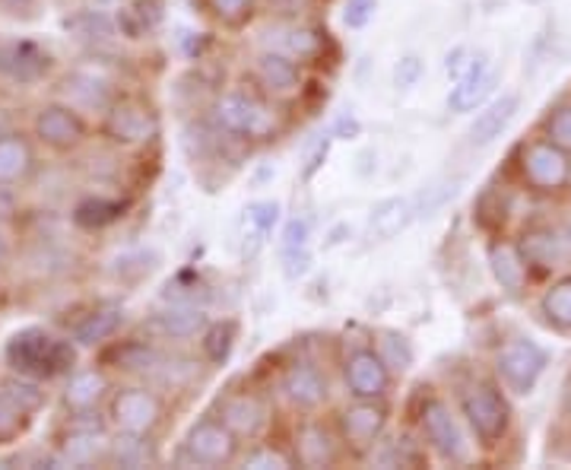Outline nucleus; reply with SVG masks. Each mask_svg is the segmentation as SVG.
Masks as SVG:
<instances>
[{
  "instance_id": "obj_17",
  "label": "nucleus",
  "mask_w": 571,
  "mask_h": 470,
  "mask_svg": "<svg viewBox=\"0 0 571 470\" xmlns=\"http://www.w3.org/2000/svg\"><path fill=\"white\" fill-rule=\"evenodd\" d=\"M35 138L52 150H74L86 140V121L70 106H45L35 114Z\"/></svg>"
},
{
  "instance_id": "obj_2",
  "label": "nucleus",
  "mask_w": 571,
  "mask_h": 470,
  "mask_svg": "<svg viewBox=\"0 0 571 470\" xmlns=\"http://www.w3.org/2000/svg\"><path fill=\"white\" fill-rule=\"evenodd\" d=\"M213 121L222 134L242 140H271L276 134V111L264 92L232 89L222 92L213 106Z\"/></svg>"
},
{
  "instance_id": "obj_43",
  "label": "nucleus",
  "mask_w": 571,
  "mask_h": 470,
  "mask_svg": "<svg viewBox=\"0 0 571 470\" xmlns=\"http://www.w3.org/2000/svg\"><path fill=\"white\" fill-rule=\"evenodd\" d=\"M378 0H347L343 3V23L350 29H365L375 17Z\"/></svg>"
},
{
  "instance_id": "obj_48",
  "label": "nucleus",
  "mask_w": 571,
  "mask_h": 470,
  "mask_svg": "<svg viewBox=\"0 0 571 470\" xmlns=\"http://www.w3.org/2000/svg\"><path fill=\"white\" fill-rule=\"evenodd\" d=\"M350 134H359V121H355V118H340L337 138H350Z\"/></svg>"
},
{
  "instance_id": "obj_49",
  "label": "nucleus",
  "mask_w": 571,
  "mask_h": 470,
  "mask_svg": "<svg viewBox=\"0 0 571 470\" xmlns=\"http://www.w3.org/2000/svg\"><path fill=\"white\" fill-rule=\"evenodd\" d=\"M3 254H7V242H3V236H0V261H3Z\"/></svg>"
},
{
  "instance_id": "obj_3",
  "label": "nucleus",
  "mask_w": 571,
  "mask_h": 470,
  "mask_svg": "<svg viewBox=\"0 0 571 470\" xmlns=\"http://www.w3.org/2000/svg\"><path fill=\"white\" fill-rule=\"evenodd\" d=\"M461 414L470 426V433L476 436V442L498 445L508 436L512 426V407L505 401V394L492 382H473L461 391Z\"/></svg>"
},
{
  "instance_id": "obj_28",
  "label": "nucleus",
  "mask_w": 571,
  "mask_h": 470,
  "mask_svg": "<svg viewBox=\"0 0 571 470\" xmlns=\"http://www.w3.org/2000/svg\"><path fill=\"white\" fill-rule=\"evenodd\" d=\"M124 325V311L118 305H109V308H96L83 318L80 325L74 328V340L83 343V347H96L102 340L114 337V331Z\"/></svg>"
},
{
  "instance_id": "obj_7",
  "label": "nucleus",
  "mask_w": 571,
  "mask_h": 470,
  "mask_svg": "<svg viewBox=\"0 0 571 470\" xmlns=\"http://www.w3.org/2000/svg\"><path fill=\"white\" fill-rule=\"evenodd\" d=\"M546 362H549V357H546V350L540 343H534L527 337H515V340H508L495 353V372H498L502 385L508 387L512 394L524 397L543 379Z\"/></svg>"
},
{
  "instance_id": "obj_47",
  "label": "nucleus",
  "mask_w": 571,
  "mask_h": 470,
  "mask_svg": "<svg viewBox=\"0 0 571 470\" xmlns=\"http://www.w3.org/2000/svg\"><path fill=\"white\" fill-rule=\"evenodd\" d=\"M35 3H39V0H0V7L10 10V13H29Z\"/></svg>"
},
{
  "instance_id": "obj_19",
  "label": "nucleus",
  "mask_w": 571,
  "mask_h": 470,
  "mask_svg": "<svg viewBox=\"0 0 571 470\" xmlns=\"http://www.w3.org/2000/svg\"><path fill=\"white\" fill-rule=\"evenodd\" d=\"M52 70V57L29 42H7L0 45V74L17 84H35Z\"/></svg>"
},
{
  "instance_id": "obj_21",
  "label": "nucleus",
  "mask_w": 571,
  "mask_h": 470,
  "mask_svg": "<svg viewBox=\"0 0 571 470\" xmlns=\"http://www.w3.org/2000/svg\"><path fill=\"white\" fill-rule=\"evenodd\" d=\"M490 271L508 296H517L527 283V261L515 242L505 239H495L490 245Z\"/></svg>"
},
{
  "instance_id": "obj_22",
  "label": "nucleus",
  "mask_w": 571,
  "mask_h": 470,
  "mask_svg": "<svg viewBox=\"0 0 571 470\" xmlns=\"http://www.w3.org/2000/svg\"><path fill=\"white\" fill-rule=\"evenodd\" d=\"M111 442H106L102 429L89 426V429H74L57 451V464H70V468H89L102 458H109Z\"/></svg>"
},
{
  "instance_id": "obj_11",
  "label": "nucleus",
  "mask_w": 571,
  "mask_h": 470,
  "mask_svg": "<svg viewBox=\"0 0 571 470\" xmlns=\"http://www.w3.org/2000/svg\"><path fill=\"white\" fill-rule=\"evenodd\" d=\"M343 382L359 401H384L391 387V365L381 360L375 347H355L343 360Z\"/></svg>"
},
{
  "instance_id": "obj_18",
  "label": "nucleus",
  "mask_w": 571,
  "mask_h": 470,
  "mask_svg": "<svg viewBox=\"0 0 571 470\" xmlns=\"http://www.w3.org/2000/svg\"><path fill=\"white\" fill-rule=\"evenodd\" d=\"M492 86H495V74H492L490 57L476 55L466 64V70H463L461 77H458V84L451 86V92H448V109L458 111V114L473 111L486 96H490Z\"/></svg>"
},
{
  "instance_id": "obj_9",
  "label": "nucleus",
  "mask_w": 571,
  "mask_h": 470,
  "mask_svg": "<svg viewBox=\"0 0 571 470\" xmlns=\"http://www.w3.org/2000/svg\"><path fill=\"white\" fill-rule=\"evenodd\" d=\"M111 423L121 429V433H134V436H150L165 416L163 397L156 391L143 385H131L114 391L109 404Z\"/></svg>"
},
{
  "instance_id": "obj_12",
  "label": "nucleus",
  "mask_w": 571,
  "mask_h": 470,
  "mask_svg": "<svg viewBox=\"0 0 571 470\" xmlns=\"http://www.w3.org/2000/svg\"><path fill=\"white\" fill-rule=\"evenodd\" d=\"M261 45H264L267 52L293 57V61H299V64H311V61H318V57L325 55L327 39L321 29L308 26V23H299V20H279V23L264 29Z\"/></svg>"
},
{
  "instance_id": "obj_6",
  "label": "nucleus",
  "mask_w": 571,
  "mask_h": 470,
  "mask_svg": "<svg viewBox=\"0 0 571 470\" xmlns=\"http://www.w3.org/2000/svg\"><path fill=\"white\" fill-rule=\"evenodd\" d=\"M239 445L242 439L219 416H200L197 423H190L182 455L194 468H226L239 458Z\"/></svg>"
},
{
  "instance_id": "obj_26",
  "label": "nucleus",
  "mask_w": 571,
  "mask_h": 470,
  "mask_svg": "<svg viewBox=\"0 0 571 470\" xmlns=\"http://www.w3.org/2000/svg\"><path fill=\"white\" fill-rule=\"evenodd\" d=\"M517 249H520L527 264H537V267H543V271H552V267H559V264L565 261V245H562V239H559L552 229L524 232V239H520Z\"/></svg>"
},
{
  "instance_id": "obj_24",
  "label": "nucleus",
  "mask_w": 571,
  "mask_h": 470,
  "mask_svg": "<svg viewBox=\"0 0 571 470\" xmlns=\"http://www.w3.org/2000/svg\"><path fill=\"white\" fill-rule=\"evenodd\" d=\"M517 109H520V99H517L515 92L495 99L490 109L476 114V121H473V128H470V143H473V146H486V143H492L495 138H502V134L508 131V124L515 121Z\"/></svg>"
},
{
  "instance_id": "obj_8",
  "label": "nucleus",
  "mask_w": 571,
  "mask_h": 470,
  "mask_svg": "<svg viewBox=\"0 0 571 470\" xmlns=\"http://www.w3.org/2000/svg\"><path fill=\"white\" fill-rule=\"evenodd\" d=\"M106 138L121 146H143L160 134V114L136 96H121L106 109Z\"/></svg>"
},
{
  "instance_id": "obj_33",
  "label": "nucleus",
  "mask_w": 571,
  "mask_h": 470,
  "mask_svg": "<svg viewBox=\"0 0 571 470\" xmlns=\"http://www.w3.org/2000/svg\"><path fill=\"white\" fill-rule=\"evenodd\" d=\"M254 7H257V0H207L210 17L217 20L219 26L229 29H242L245 23H251Z\"/></svg>"
},
{
  "instance_id": "obj_37",
  "label": "nucleus",
  "mask_w": 571,
  "mask_h": 470,
  "mask_svg": "<svg viewBox=\"0 0 571 470\" xmlns=\"http://www.w3.org/2000/svg\"><path fill=\"white\" fill-rule=\"evenodd\" d=\"M461 188V178H454V182H438L432 188H426L422 194H416L413 197V214H416V220H422V217H432L438 207H444L454 194Z\"/></svg>"
},
{
  "instance_id": "obj_16",
  "label": "nucleus",
  "mask_w": 571,
  "mask_h": 470,
  "mask_svg": "<svg viewBox=\"0 0 571 470\" xmlns=\"http://www.w3.org/2000/svg\"><path fill=\"white\" fill-rule=\"evenodd\" d=\"M293 448H296V461L301 468H333L343 455V439L340 433H333L327 423L308 416L296 426V436H293Z\"/></svg>"
},
{
  "instance_id": "obj_20",
  "label": "nucleus",
  "mask_w": 571,
  "mask_h": 470,
  "mask_svg": "<svg viewBox=\"0 0 571 470\" xmlns=\"http://www.w3.org/2000/svg\"><path fill=\"white\" fill-rule=\"evenodd\" d=\"M150 328L163 340H190L204 337V331L210 328V318L197 303H172L150 321Z\"/></svg>"
},
{
  "instance_id": "obj_10",
  "label": "nucleus",
  "mask_w": 571,
  "mask_h": 470,
  "mask_svg": "<svg viewBox=\"0 0 571 470\" xmlns=\"http://www.w3.org/2000/svg\"><path fill=\"white\" fill-rule=\"evenodd\" d=\"M337 429H340L343 445L353 455L375 451V445H378L384 429H387V407H384V401H359V397H353V404L343 407L340 416H337Z\"/></svg>"
},
{
  "instance_id": "obj_42",
  "label": "nucleus",
  "mask_w": 571,
  "mask_h": 470,
  "mask_svg": "<svg viewBox=\"0 0 571 470\" xmlns=\"http://www.w3.org/2000/svg\"><path fill=\"white\" fill-rule=\"evenodd\" d=\"M308 239H311V222L308 220H289L283 229V254H293V251L308 249Z\"/></svg>"
},
{
  "instance_id": "obj_40",
  "label": "nucleus",
  "mask_w": 571,
  "mask_h": 470,
  "mask_svg": "<svg viewBox=\"0 0 571 470\" xmlns=\"http://www.w3.org/2000/svg\"><path fill=\"white\" fill-rule=\"evenodd\" d=\"M546 134L571 153V106H562L546 118Z\"/></svg>"
},
{
  "instance_id": "obj_32",
  "label": "nucleus",
  "mask_w": 571,
  "mask_h": 470,
  "mask_svg": "<svg viewBox=\"0 0 571 470\" xmlns=\"http://www.w3.org/2000/svg\"><path fill=\"white\" fill-rule=\"evenodd\" d=\"M381 360L391 365V372H407L416 353H413V343L400 331H381L378 334V347Z\"/></svg>"
},
{
  "instance_id": "obj_45",
  "label": "nucleus",
  "mask_w": 571,
  "mask_h": 470,
  "mask_svg": "<svg viewBox=\"0 0 571 470\" xmlns=\"http://www.w3.org/2000/svg\"><path fill=\"white\" fill-rule=\"evenodd\" d=\"M283 261H286V277H289V280L301 277V274L308 271V264H311V258H308V249L293 251V254H283Z\"/></svg>"
},
{
  "instance_id": "obj_41",
  "label": "nucleus",
  "mask_w": 571,
  "mask_h": 470,
  "mask_svg": "<svg viewBox=\"0 0 571 470\" xmlns=\"http://www.w3.org/2000/svg\"><path fill=\"white\" fill-rule=\"evenodd\" d=\"M23 419H29L10 397H7V391L0 387V439H13L17 433H20V426H23Z\"/></svg>"
},
{
  "instance_id": "obj_1",
  "label": "nucleus",
  "mask_w": 571,
  "mask_h": 470,
  "mask_svg": "<svg viewBox=\"0 0 571 470\" xmlns=\"http://www.w3.org/2000/svg\"><path fill=\"white\" fill-rule=\"evenodd\" d=\"M7 362L17 375H26L35 382H48L55 375L70 372L74 362H77V353H74L70 340H61L45 328H26V331L10 337Z\"/></svg>"
},
{
  "instance_id": "obj_13",
  "label": "nucleus",
  "mask_w": 571,
  "mask_h": 470,
  "mask_svg": "<svg viewBox=\"0 0 571 470\" xmlns=\"http://www.w3.org/2000/svg\"><path fill=\"white\" fill-rule=\"evenodd\" d=\"M279 391L283 397L301 411V414H315L321 411L330 397V385H327V375L315 365L311 360H293L283 375H279Z\"/></svg>"
},
{
  "instance_id": "obj_29",
  "label": "nucleus",
  "mask_w": 571,
  "mask_h": 470,
  "mask_svg": "<svg viewBox=\"0 0 571 470\" xmlns=\"http://www.w3.org/2000/svg\"><path fill=\"white\" fill-rule=\"evenodd\" d=\"M109 458L121 468H146L156 464V448L150 445L146 436H134V433H121L109 448Z\"/></svg>"
},
{
  "instance_id": "obj_38",
  "label": "nucleus",
  "mask_w": 571,
  "mask_h": 470,
  "mask_svg": "<svg viewBox=\"0 0 571 470\" xmlns=\"http://www.w3.org/2000/svg\"><path fill=\"white\" fill-rule=\"evenodd\" d=\"M279 220V207L271 204V200H257V204H251L245 210V222L248 229H254L251 232V242H254V251L264 245V239L271 236L273 222Z\"/></svg>"
},
{
  "instance_id": "obj_36",
  "label": "nucleus",
  "mask_w": 571,
  "mask_h": 470,
  "mask_svg": "<svg viewBox=\"0 0 571 470\" xmlns=\"http://www.w3.org/2000/svg\"><path fill=\"white\" fill-rule=\"evenodd\" d=\"M375 461L384 464V468H416V464L426 461V451L404 436V439H394V442L384 445V451H381Z\"/></svg>"
},
{
  "instance_id": "obj_46",
  "label": "nucleus",
  "mask_w": 571,
  "mask_h": 470,
  "mask_svg": "<svg viewBox=\"0 0 571 470\" xmlns=\"http://www.w3.org/2000/svg\"><path fill=\"white\" fill-rule=\"evenodd\" d=\"M327 150H330V140H325V143H318V150H315V153L308 156V166H305V172H301L305 178H311V175H315V172L321 168V163H325V160H327Z\"/></svg>"
},
{
  "instance_id": "obj_23",
  "label": "nucleus",
  "mask_w": 571,
  "mask_h": 470,
  "mask_svg": "<svg viewBox=\"0 0 571 470\" xmlns=\"http://www.w3.org/2000/svg\"><path fill=\"white\" fill-rule=\"evenodd\" d=\"M106 391H109V382L99 369H83L67 382L64 407L74 416H89L99 407V401L106 397Z\"/></svg>"
},
{
  "instance_id": "obj_31",
  "label": "nucleus",
  "mask_w": 571,
  "mask_h": 470,
  "mask_svg": "<svg viewBox=\"0 0 571 470\" xmlns=\"http://www.w3.org/2000/svg\"><path fill=\"white\" fill-rule=\"evenodd\" d=\"M235 337H239V325L235 321H219V325H210L204 331L200 350L210 360V365H222V362L229 360V353L235 347Z\"/></svg>"
},
{
  "instance_id": "obj_39",
  "label": "nucleus",
  "mask_w": 571,
  "mask_h": 470,
  "mask_svg": "<svg viewBox=\"0 0 571 470\" xmlns=\"http://www.w3.org/2000/svg\"><path fill=\"white\" fill-rule=\"evenodd\" d=\"M242 464L254 470H286L293 468V458L283 455L279 448H273V445H257V448H251L245 458H242Z\"/></svg>"
},
{
  "instance_id": "obj_30",
  "label": "nucleus",
  "mask_w": 571,
  "mask_h": 470,
  "mask_svg": "<svg viewBox=\"0 0 571 470\" xmlns=\"http://www.w3.org/2000/svg\"><path fill=\"white\" fill-rule=\"evenodd\" d=\"M540 308L549 325H556L559 331H571V277L552 283L543 293Z\"/></svg>"
},
{
  "instance_id": "obj_14",
  "label": "nucleus",
  "mask_w": 571,
  "mask_h": 470,
  "mask_svg": "<svg viewBox=\"0 0 571 470\" xmlns=\"http://www.w3.org/2000/svg\"><path fill=\"white\" fill-rule=\"evenodd\" d=\"M251 80L257 86V92H264L267 99H293L305 86V74H301L299 61L264 48L251 64Z\"/></svg>"
},
{
  "instance_id": "obj_15",
  "label": "nucleus",
  "mask_w": 571,
  "mask_h": 470,
  "mask_svg": "<svg viewBox=\"0 0 571 470\" xmlns=\"http://www.w3.org/2000/svg\"><path fill=\"white\" fill-rule=\"evenodd\" d=\"M219 419L239 436V439H257L264 436L271 423V407L257 391H229L219 397Z\"/></svg>"
},
{
  "instance_id": "obj_5",
  "label": "nucleus",
  "mask_w": 571,
  "mask_h": 470,
  "mask_svg": "<svg viewBox=\"0 0 571 470\" xmlns=\"http://www.w3.org/2000/svg\"><path fill=\"white\" fill-rule=\"evenodd\" d=\"M520 178L540 194L565 192L571 182L569 150H562L556 140H530L517 153Z\"/></svg>"
},
{
  "instance_id": "obj_35",
  "label": "nucleus",
  "mask_w": 571,
  "mask_h": 470,
  "mask_svg": "<svg viewBox=\"0 0 571 470\" xmlns=\"http://www.w3.org/2000/svg\"><path fill=\"white\" fill-rule=\"evenodd\" d=\"M124 210V204L118 200H106V197H89L77 207V222L86 229H99V226H109L118 220V214Z\"/></svg>"
},
{
  "instance_id": "obj_44",
  "label": "nucleus",
  "mask_w": 571,
  "mask_h": 470,
  "mask_svg": "<svg viewBox=\"0 0 571 470\" xmlns=\"http://www.w3.org/2000/svg\"><path fill=\"white\" fill-rule=\"evenodd\" d=\"M426 74V64H422V57L416 55H407L397 61V67H394V84L400 86V89H413V86L419 84V77Z\"/></svg>"
},
{
  "instance_id": "obj_34",
  "label": "nucleus",
  "mask_w": 571,
  "mask_h": 470,
  "mask_svg": "<svg viewBox=\"0 0 571 470\" xmlns=\"http://www.w3.org/2000/svg\"><path fill=\"white\" fill-rule=\"evenodd\" d=\"M3 391H7V397L23 411L26 416H32L42 404H45V391L39 387L35 379H26V375H20V379H7L3 382Z\"/></svg>"
},
{
  "instance_id": "obj_25",
  "label": "nucleus",
  "mask_w": 571,
  "mask_h": 470,
  "mask_svg": "<svg viewBox=\"0 0 571 470\" xmlns=\"http://www.w3.org/2000/svg\"><path fill=\"white\" fill-rule=\"evenodd\" d=\"M409 222H416V214H413V197H391L375 207L372 220H369V232L372 239L378 242H387L394 239L397 232H404Z\"/></svg>"
},
{
  "instance_id": "obj_4",
  "label": "nucleus",
  "mask_w": 571,
  "mask_h": 470,
  "mask_svg": "<svg viewBox=\"0 0 571 470\" xmlns=\"http://www.w3.org/2000/svg\"><path fill=\"white\" fill-rule=\"evenodd\" d=\"M419 433H422V445L436 455L438 461L463 464L470 458L461 419L454 416L451 404L441 401L438 394H429L419 407Z\"/></svg>"
},
{
  "instance_id": "obj_27",
  "label": "nucleus",
  "mask_w": 571,
  "mask_h": 470,
  "mask_svg": "<svg viewBox=\"0 0 571 470\" xmlns=\"http://www.w3.org/2000/svg\"><path fill=\"white\" fill-rule=\"evenodd\" d=\"M32 150L20 134L0 138V185H20L32 172Z\"/></svg>"
}]
</instances>
